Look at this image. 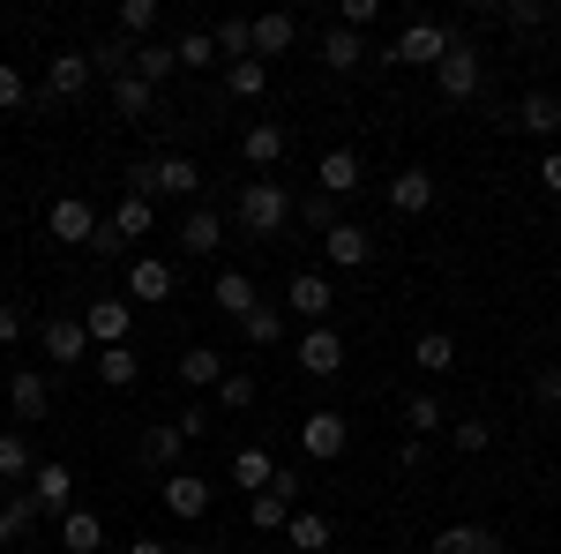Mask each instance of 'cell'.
<instances>
[{
  "instance_id": "obj_1",
  "label": "cell",
  "mask_w": 561,
  "mask_h": 554,
  "mask_svg": "<svg viewBox=\"0 0 561 554\" xmlns=\"http://www.w3.org/2000/svg\"><path fill=\"white\" fill-rule=\"evenodd\" d=\"M293 195H285V180H240V203H232V217H240V233H255V240H270V233H285L293 225Z\"/></svg>"
},
{
  "instance_id": "obj_2",
  "label": "cell",
  "mask_w": 561,
  "mask_h": 554,
  "mask_svg": "<svg viewBox=\"0 0 561 554\" xmlns=\"http://www.w3.org/2000/svg\"><path fill=\"white\" fill-rule=\"evenodd\" d=\"M449 45H457L449 23H404L397 45H389V60H404V68H442V53H449Z\"/></svg>"
},
{
  "instance_id": "obj_3",
  "label": "cell",
  "mask_w": 561,
  "mask_h": 554,
  "mask_svg": "<svg viewBox=\"0 0 561 554\" xmlns=\"http://www.w3.org/2000/svg\"><path fill=\"white\" fill-rule=\"evenodd\" d=\"M300 450L314 457V465H337V457L352 450V420H345V412H330V405L307 412V420H300Z\"/></svg>"
},
{
  "instance_id": "obj_4",
  "label": "cell",
  "mask_w": 561,
  "mask_h": 554,
  "mask_svg": "<svg viewBox=\"0 0 561 554\" xmlns=\"http://www.w3.org/2000/svg\"><path fill=\"white\" fill-rule=\"evenodd\" d=\"M38 344H45V360H53V368H83V360H98V352H90L83 315H53V323L38 330Z\"/></svg>"
},
{
  "instance_id": "obj_5",
  "label": "cell",
  "mask_w": 561,
  "mask_h": 554,
  "mask_svg": "<svg viewBox=\"0 0 561 554\" xmlns=\"http://www.w3.org/2000/svg\"><path fill=\"white\" fill-rule=\"evenodd\" d=\"M98 225H105V217L90 211L83 195H60V203L45 211V233H53L60 248H90V240H98Z\"/></svg>"
},
{
  "instance_id": "obj_6",
  "label": "cell",
  "mask_w": 561,
  "mask_h": 554,
  "mask_svg": "<svg viewBox=\"0 0 561 554\" xmlns=\"http://www.w3.org/2000/svg\"><path fill=\"white\" fill-rule=\"evenodd\" d=\"M479 68H486V60H479V45H472V38H457L449 53H442V68H434V76H442V98H449V105L479 98Z\"/></svg>"
},
{
  "instance_id": "obj_7",
  "label": "cell",
  "mask_w": 561,
  "mask_h": 554,
  "mask_svg": "<svg viewBox=\"0 0 561 554\" xmlns=\"http://www.w3.org/2000/svg\"><path fill=\"white\" fill-rule=\"evenodd\" d=\"M322 262H330V270H367V262H375V233L352 225V217H337V225L322 233Z\"/></svg>"
},
{
  "instance_id": "obj_8",
  "label": "cell",
  "mask_w": 561,
  "mask_h": 554,
  "mask_svg": "<svg viewBox=\"0 0 561 554\" xmlns=\"http://www.w3.org/2000/svg\"><path fill=\"white\" fill-rule=\"evenodd\" d=\"M293 360H300V375H314V383H330L337 368H345V338L330 330V323H314L300 344H293Z\"/></svg>"
},
{
  "instance_id": "obj_9",
  "label": "cell",
  "mask_w": 561,
  "mask_h": 554,
  "mask_svg": "<svg viewBox=\"0 0 561 554\" xmlns=\"http://www.w3.org/2000/svg\"><path fill=\"white\" fill-rule=\"evenodd\" d=\"M285 307H293L300 323H330V307H337V285H330L322 270H293V285H285Z\"/></svg>"
},
{
  "instance_id": "obj_10",
  "label": "cell",
  "mask_w": 561,
  "mask_h": 554,
  "mask_svg": "<svg viewBox=\"0 0 561 554\" xmlns=\"http://www.w3.org/2000/svg\"><path fill=\"white\" fill-rule=\"evenodd\" d=\"M180 293V270L165 256H135L128 262V299H142V307H158V299Z\"/></svg>"
},
{
  "instance_id": "obj_11",
  "label": "cell",
  "mask_w": 561,
  "mask_h": 554,
  "mask_svg": "<svg viewBox=\"0 0 561 554\" xmlns=\"http://www.w3.org/2000/svg\"><path fill=\"white\" fill-rule=\"evenodd\" d=\"M217 502V487L210 479H195V472H165V510L180 517V524H203Z\"/></svg>"
},
{
  "instance_id": "obj_12",
  "label": "cell",
  "mask_w": 561,
  "mask_h": 554,
  "mask_svg": "<svg viewBox=\"0 0 561 554\" xmlns=\"http://www.w3.org/2000/svg\"><path fill=\"white\" fill-rule=\"evenodd\" d=\"M128 323H135L128 299H90V307H83V330H90L98 352H105V344H128Z\"/></svg>"
},
{
  "instance_id": "obj_13",
  "label": "cell",
  "mask_w": 561,
  "mask_h": 554,
  "mask_svg": "<svg viewBox=\"0 0 561 554\" xmlns=\"http://www.w3.org/2000/svg\"><path fill=\"white\" fill-rule=\"evenodd\" d=\"M210 307H217V315H232V323H248V315L262 307L255 278H248V270H217V278H210Z\"/></svg>"
},
{
  "instance_id": "obj_14",
  "label": "cell",
  "mask_w": 561,
  "mask_h": 554,
  "mask_svg": "<svg viewBox=\"0 0 561 554\" xmlns=\"http://www.w3.org/2000/svg\"><path fill=\"white\" fill-rule=\"evenodd\" d=\"M180 450H187V434H180L173 420H150L142 442H135V457H142L150 472H180Z\"/></svg>"
},
{
  "instance_id": "obj_15",
  "label": "cell",
  "mask_w": 561,
  "mask_h": 554,
  "mask_svg": "<svg viewBox=\"0 0 561 554\" xmlns=\"http://www.w3.org/2000/svg\"><path fill=\"white\" fill-rule=\"evenodd\" d=\"M510 128L517 135H561V98L554 90H524L517 113H510Z\"/></svg>"
},
{
  "instance_id": "obj_16",
  "label": "cell",
  "mask_w": 561,
  "mask_h": 554,
  "mask_svg": "<svg viewBox=\"0 0 561 554\" xmlns=\"http://www.w3.org/2000/svg\"><path fill=\"white\" fill-rule=\"evenodd\" d=\"M389 211H404V217L434 211V172H427V166H404V172H389Z\"/></svg>"
},
{
  "instance_id": "obj_17",
  "label": "cell",
  "mask_w": 561,
  "mask_h": 554,
  "mask_svg": "<svg viewBox=\"0 0 561 554\" xmlns=\"http://www.w3.org/2000/svg\"><path fill=\"white\" fill-rule=\"evenodd\" d=\"M8 405H15V420H45L53 412V383H45L38 368H15L8 375Z\"/></svg>"
},
{
  "instance_id": "obj_18",
  "label": "cell",
  "mask_w": 561,
  "mask_h": 554,
  "mask_svg": "<svg viewBox=\"0 0 561 554\" xmlns=\"http://www.w3.org/2000/svg\"><path fill=\"white\" fill-rule=\"evenodd\" d=\"M31 495H38V510L68 517V510H76V472L60 465V457H45V465H38V479H31Z\"/></svg>"
},
{
  "instance_id": "obj_19",
  "label": "cell",
  "mask_w": 561,
  "mask_h": 554,
  "mask_svg": "<svg viewBox=\"0 0 561 554\" xmlns=\"http://www.w3.org/2000/svg\"><path fill=\"white\" fill-rule=\"evenodd\" d=\"M225 375H232V368H225L217 344H187V352H180V383H187V389H217Z\"/></svg>"
},
{
  "instance_id": "obj_20",
  "label": "cell",
  "mask_w": 561,
  "mask_h": 554,
  "mask_svg": "<svg viewBox=\"0 0 561 554\" xmlns=\"http://www.w3.org/2000/svg\"><path fill=\"white\" fill-rule=\"evenodd\" d=\"M90 76H98V68H90V53H53V68H45V90H53V98H83Z\"/></svg>"
},
{
  "instance_id": "obj_21",
  "label": "cell",
  "mask_w": 561,
  "mask_h": 554,
  "mask_svg": "<svg viewBox=\"0 0 561 554\" xmlns=\"http://www.w3.org/2000/svg\"><path fill=\"white\" fill-rule=\"evenodd\" d=\"M180 248H187L195 262L217 256V248H225V217H217V211H187V217H180Z\"/></svg>"
},
{
  "instance_id": "obj_22",
  "label": "cell",
  "mask_w": 561,
  "mask_h": 554,
  "mask_svg": "<svg viewBox=\"0 0 561 554\" xmlns=\"http://www.w3.org/2000/svg\"><path fill=\"white\" fill-rule=\"evenodd\" d=\"M293 510H300V502H293V495H277V487H270V495H248V524H255L262 540H285Z\"/></svg>"
},
{
  "instance_id": "obj_23",
  "label": "cell",
  "mask_w": 561,
  "mask_h": 554,
  "mask_svg": "<svg viewBox=\"0 0 561 554\" xmlns=\"http://www.w3.org/2000/svg\"><path fill=\"white\" fill-rule=\"evenodd\" d=\"M232 487H240V495H270V487H277V457L248 442V450L232 457Z\"/></svg>"
},
{
  "instance_id": "obj_24",
  "label": "cell",
  "mask_w": 561,
  "mask_h": 554,
  "mask_svg": "<svg viewBox=\"0 0 561 554\" xmlns=\"http://www.w3.org/2000/svg\"><path fill=\"white\" fill-rule=\"evenodd\" d=\"M45 457H31V442H23V427H0V479L8 487H23V479H38Z\"/></svg>"
},
{
  "instance_id": "obj_25",
  "label": "cell",
  "mask_w": 561,
  "mask_h": 554,
  "mask_svg": "<svg viewBox=\"0 0 561 554\" xmlns=\"http://www.w3.org/2000/svg\"><path fill=\"white\" fill-rule=\"evenodd\" d=\"M240 158H248V166H255L262 180H270V166L285 158V128H277V121H255V128L240 135Z\"/></svg>"
},
{
  "instance_id": "obj_26",
  "label": "cell",
  "mask_w": 561,
  "mask_h": 554,
  "mask_svg": "<svg viewBox=\"0 0 561 554\" xmlns=\"http://www.w3.org/2000/svg\"><path fill=\"white\" fill-rule=\"evenodd\" d=\"M359 60H367V38H359V31H345V23H330V31H322V68L352 76Z\"/></svg>"
},
{
  "instance_id": "obj_27",
  "label": "cell",
  "mask_w": 561,
  "mask_h": 554,
  "mask_svg": "<svg viewBox=\"0 0 561 554\" xmlns=\"http://www.w3.org/2000/svg\"><path fill=\"white\" fill-rule=\"evenodd\" d=\"M314 180H322V195H330V203H337V195H352V188H359V150H322Z\"/></svg>"
},
{
  "instance_id": "obj_28",
  "label": "cell",
  "mask_w": 561,
  "mask_h": 554,
  "mask_svg": "<svg viewBox=\"0 0 561 554\" xmlns=\"http://www.w3.org/2000/svg\"><path fill=\"white\" fill-rule=\"evenodd\" d=\"M330 540H337V532H330V517H322V510H293V524H285V547H293V554H322Z\"/></svg>"
},
{
  "instance_id": "obj_29",
  "label": "cell",
  "mask_w": 561,
  "mask_h": 554,
  "mask_svg": "<svg viewBox=\"0 0 561 554\" xmlns=\"http://www.w3.org/2000/svg\"><path fill=\"white\" fill-rule=\"evenodd\" d=\"M300 38V15H255V60H277Z\"/></svg>"
},
{
  "instance_id": "obj_30",
  "label": "cell",
  "mask_w": 561,
  "mask_h": 554,
  "mask_svg": "<svg viewBox=\"0 0 561 554\" xmlns=\"http://www.w3.org/2000/svg\"><path fill=\"white\" fill-rule=\"evenodd\" d=\"M158 195L195 203V195H203V166H195V158H158Z\"/></svg>"
},
{
  "instance_id": "obj_31",
  "label": "cell",
  "mask_w": 561,
  "mask_h": 554,
  "mask_svg": "<svg viewBox=\"0 0 561 554\" xmlns=\"http://www.w3.org/2000/svg\"><path fill=\"white\" fill-rule=\"evenodd\" d=\"M113 113H121V121H150V113H158V90L142 83V76H121V83H113Z\"/></svg>"
},
{
  "instance_id": "obj_32",
  "label": "cell",
  "mask_w": 561,
  "mask_h": 554,
  "mask_svg": "<svg viewBox=\"0 0 561 554\" xmlns=\"http://www.w3.org/2000/svg\"><path fill=\"white\" fill-rule=\"evenodd\" d=\"M105 225H113L121 240H150V225H158V203H150V195H121V211L105 217Z\"/></svg>"
},
{
  "instance_id": "obj_33",
  "label": "cell",
  "mask_w": 561,
  "mask_h": 554,
  "mask_svg": "<svg viewBox=\"0 0 561 554\" xmlns=\"http://www.w3.org/2000/svg\"><path fill=\"white\" fill-rule=\"evenodd\" d=\"M60 547H68V554H98V547H105L98 510H68V517H60Z\"/></svg>"
},
{
  "instance_id": "obj_34",
  "label": "cell",
  "mask_w": 561,
  "mask_h": 554,
  "mask_svg": "<svg viewBox=\"0 0 561 554\" xmlns=\"http://www.w3.org/2000/svg\"><path fill=\"white\" fill-rule=\"evenodd\" d=\"M412 368H420V375H449V368H457V338H449V330H427V338L412 344Z\"/></svg>"
},
{
  "instance_id": "obj_35",
  "label": "cell",
  "mask_w": 561,
  "mask_h": 554,
  "mask_svg": "<svg viewBox=\"0 0 561 554\" xmlns=\"http://www.w3.org/2000/svg\"><path fill=\"white\" fill-rule=\"evenodd\" d=\"M31 524H38V495L23 487V495H8V502H0V547H15Z\"/></svg>"
},
{
  "instance_id": "obj_36",
  "label": "cell",
  "mask_w": 561,
  "mask_h": 554,
  "mask_svg": "<svg viewBox=\"0 0 561 554\" xmlns=\"http://www.w3.org/2000/svg\"><path fill=\"white\" fill-rule=\"evenodd\" d=\"M135 375H142V360H135L128 344H105L98 352V383L105 389H135Z\"/></svg>"
},
{
  "instance_id": "obj_37",
  "label": "cell",
  "mask_w": 561,
  "mask_h": 554,
  "mask_svg": "<svg viewBox=\"0 0 561 554\" xmlns=\"http://www.w3.org/2000/svg\"><path fill=\"white\" fill-rule=\"evenodd\" d=\"M210 38H217V53H225V68H232V60H255V23H240V15H225Z\"/></svg>"
},
{
  "instance_id": "obj_38",
  "label": "cell",
  "mask_w": 561,
  "mask_h": 554,
  "mask_svg": "<svg viewBox=\"0 0 561 554\" xmlns=\"http://www.w3.org/2000/svg\"><path fill=\"white\" fill-rule=\"evenodd\" d=\"M240 338L255 344V352H270V344H285V307H255V315L240 323Z\"/></svg>"
},
{
  "instance_id": "obj_39",
  "label": "cell",
  "mask_w": 561,
  "mask_h": 554,
  "mask_svg": "<svg viewBox=\"0 0 561 554\" xmlns=\"http://www.w3.org/2000/svg\"><path fill=\"white\" fill-rule=\"evenodd\" d=\"M90 68L121 83V76H128V68H135V45H128V38H98V45H90Z\"/></svg>"
},
{
  "instance_id": "obj_40",
  "label": "cell",
  "mask_w": 561,
  "mask_h": 554,
  "mask_svg": "<svg viewBox=\"0 0 561 554\" xmlns=\"http://www.w3.org/2000/svg\"><path fill=\"white\" fill-rule=\"evenodd\" d=\"M173 68H180V53H173V45H135V76H142V83H150V90L165 83Z\"/></svg>"
},
{
  "instance_id": "obj_41",
  "label": "cell",
  "mask_w": 561,
  "mask_h": 554,
  "mask_svg": "<svg viewBox=\"0 0 561 554\" xmlns=\"http://www.w3.org/2000/svg\"><path fill=\"white\" fill-rule=\"evenodd\" d=\"M225 90H232V98H262V90H270V60H232V68H225Z\"/></svg>"
},
{
  "instance_id": "obj_42",
  "label": "cell",
  "mask_w": 561,
  "mask_h": 554,
  "mask_svg": "<svg viewBox=\"0 0 561 554\" xmlns=\"http://www.w3.org/2000/svg\"><path fill=\"white\" fill-rule=\"evenodd\" d=\"M150 31H158V0H128V8H121V38L150 45Z\"/></svg>"
},
{
  "instance_id": "obj_43",
  "label": "cell",
  "mask_w": 561,
  "mask_h": 554,
  "mask_svg": "<svg viewBox=\"0 0 561 554\" xmlns=\"http://www.w3.org/2000/svg\"><path fill=\"white\" fill-rule=\"evenodd\" d=\"M479 540H486V524H442L427 554H479Z\"/></svg>"
},
{
  "instance_id": "obj_44",
  "label": "cell",
  "mask_w": 561,
  "mask_h": 554,
  "mask_svg": "<svg viewBox=\"0 0 561 554\" xmlns=\"http://www.w3.org/2000/svg\"><path fill=\"white\" fill-rule=\"evenodd\" d=\"M173 53H180V68H210V60H225L210 31H180V45H173Z\"/></svg>"
},
{
  "instance_id": "obj_45",
  "label": "cell",
  "mask_w": 561,
  "mask_h": 554,
  "mask_svg": "<svg viewBox=\"0 0 561 554\" xmlns=\"http://www.w3.org/2000/svg\"><path fill=\"white\" fill-rule=\"evenodd\" d=\"M404 427H412L420 442H427V434H442V405H434V397H404Z\"/></svg>"
},
{
  "instance_id": "obj_46",
  "label": "cell",
  "mask_w": 561,
  "mask_h": 554,
  "mask_svg": "<svg viewBox=\"0 0 561 554\" xmlns=\"http://www.w3.org/2000/svg\"><path fill=\"white\" fill-rule=\"evenodd\" d=\"M217 405H225V412H248V405H255V375H240V368H232V375L217 383Z\"/></svg>"
},
{
  "instance_id": "obj_47",
  "label": "cell",
  "mask_w": 561,
  "mask_h": 554,
  "mask_svg": "<svg viewBox=\"0 0 561 554\" xmlns=\"http://www.w3.org/2000/svg\"><path fill=\"white\" fill-rule=\"evenodd\" d=\"M449 442H457L465 457H479V450L494 442V427H486V420H457V427H449Z\"/></svg>"
},
{
  "instance_id": "obj_48",
  "label": "cell",
  "mask_w": 561,
  "mask_h": 554,
  "mask_svg": "<svg viewBox=\"0 0 561 554\" xmlns=\"http://www.w3.org/2000/svg\"><path fill=\"white\" fill-rule=\"evenodd\" d=\"M23 98H31V90H23V68H15V60H0V113H15Z\"/></svg>"
},
{
  "instance_id": "obj_49",
  "label": "cell",
  "mask_w": 561,
  "mask_h": 554,
  "mask_svg": "<svg viewBox=\"0 0 561 554\" xmlns=\"http://www.w3.org/2000/svg\"><path fill=\"white\" fill-rule=\"evenodd\" d=\"M502 15H510V31H539V23H554V15H547L539 0H510Z\"/></svg>"
},
{
  "instance_id": "obj_50",
  "label": "cell",
  "mask_w": 561,
  "mask_h": 554,
  "mask_svg": "<svg viewBox=\"0 0 561 554\" xmlns=\"http://www.w3.org/2000/svg\"><path fill=\"white\" fill-rule=\"evenodd\" d=\"M375 15H382V0H345V8H337V23H345V31H367Z\"/></svg>"
},
{
  "instance_id": "obj_51",
  "label": "cell",
  "mask_w": 561,
  "mask_h": 554,
  "mask_svg": "<svg viewBox=\"0 0 561 554\" xmlns=\"http://www.w3.org/2000/svg\"><path fill=\"white\" fill-rule=\"evenodd\" d=\"M300 211H307V225H314V233H330V225H337V203H330V195H322V188H314V195H307Z\"/></svg>"
},
{
  "instance_id": "obj_52",
  "label": "cell",
  "mask_w": 561,
  "mask_h": 554,
  "mask_svg": "<svg viewBox=\"0 0 561 554\" xmlns=\"http://www.w3.org/2000/svg\"><path fill=\"white\" fill-rule=\"evenodd\" d=\"M128 195H158V158H135L128 166Z\"/></svg>"
},
{
  "instance_id": "obj_53",
  "label": "cell",
  "mask_w": 561,
  "mask_h": 554,
  "mask_svg": "<svg viewBox=\"0 0 561 554\" xmlns=\"http://www.w3.org/2000/svg\"><path fill=\"white\" fill-rule=\"evenodd\" d=\"M173 427L187 434V442H203V434H210V412H203V405H187V412H173Z\"/></svg>"
},
{
  "instance_id": "obj_54",
  "label": "cell",
  "mask_w": 561,
  "mask_h": 554,
  "mask_svg": "<svg viewBox=\"0 0 561 554\" xmlns=\"http://www.w3.org/2000/svg\"><path fill=\"white\" fill-rule=\"evenodd\" d=\"M531 397H539V405H561V368H539V375H531Z\"/></svg>"
},
{
  "instance_id": "obj_55",
  "label": "cell",
  "mask_w": 561,
  "mask_h": 554,
  "mask_svg": "<svg viewBox=\"0 0 561 554\" xmlns=\"http://www.w3.org/2000/svg\"><path fill=\"white\" fill-rule=\"evenodd\" d=\"M539 188H547V195H561V143L539 158Z\"/></svg>"
},
{
  "instance_id": "obj_56",
  "label": "cell",
  "mask_w": 561,
  "mask_h": 554,
  "mask_svg": "<svg viewBox=\"0 0 561 554\" xmlns=\"http://www.w3.org/2000/svg\"><path fill=\"white\" fill-rule=\"evenodd\" d=\"M23 338V307H8V299H0V344H15Z\"/></svg>"
},
{
  "instance_id": "obj_57",
  "label": "cell",
  "mask_w": 561,
  "mask_h": 554,
  "mask_svg": "<svg viewBox=\"0 0 561 554\" xmlns=\"http://www.w3.org/2000/svg\"><path fill=\"white\" fill-rule=\"evenodd\" d=\"M128 554H173V540H150V532H142V540H135Z\"/></svg>"
},
{
  "instance_id": "obj_58",
  "label": "cell",
  "mask_w": 561,
  "mask_h": 554,
  "mask_svg": "<svg viewBox=\"0 0 561 554\" xmlns=\"http://www.w3.org/2000/svg\"><path fill=\"white\" fill-rule=\"evenodd\" d=\"M479 554H510V547H502V540H494V532H486V540H479Z\"/></svg>"
},
{
  "instance_id": "obj_59",
  "label": "cell",
  "mask_w": 561,
  "mask_h": 554,
  "mask_svg": "<svg viewBox=\"0 0 561 554\" xmlns=\"http://www.w3.org/2000/svg\"><path fill=\"white\" fill-rule=\"evenodd\" d=\"M173 554H210V547H173Z\"/></svg>"
},
{
  "instance_id": "obj_60",
  "label": "cell",
  "mask_w": 561,
  "mask_h": 554,
  "mask_svg": "<svg viewBox=\"0 0 561 554\" xmlns=\"http://www.w3.org/2000/svg\"><path fill=\"white\" fill-rule=\"evenodd\" d=\"M0 502H8V479H0Z\"/></svg>"
},
{
  "instance_id": "obj_61",
  "label": "cell",
  "mask_w": 561,
  "mask_h": 554,
  "mask_svg": "<svg viewBox=\"0 0 561 554\" xmlns=\"http://www.w3.org/2000/svg\"><path fill=\"white\" fill-rule=\"evenodd\" d=\"M554 38H561V15H554Z\"/></svg>"
}]
</instances>
